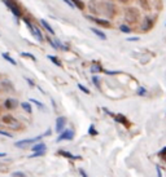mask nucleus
Instances as JSON below:
<instances>
[{
    "label": "nucleus",
    "instance_id": "a211bd4d",
    "mask_svg": "<svg viewBox=\"0 0 166 177\" xmlns=\"http://www.w3.org/2000/svg\"><path fill=\"white\" fill-rule=\"evenodd\" d=\"M21 107L25 110L26 113H31V111H33V109H31V105L27 104V102H22V104H21Z\"/></svg>",
    "mask_w": 166,
    "mask_h": 177
},
{
    "label": "nucleus",
    "instance_id": "ddd939ff",
    "mask_svg": "<svg viewBox=\"0 0 166 177\" xmlns=\"http://www.w3.org/2000/svg\"><path fill=\"white\" fill-rule=\"evenodd\" d=\"M33 34L35 35V36H37V39H38L39 41H42V40H43V35H42L40 30H39L37 26H34V27H33Z\"/></svg>",
    "mask_w": 166,
    "mask_h": 177
},
{
    "label": "nucleus",
    "instance_id": "1a4fd4ad",
    "mask_svg": "<svg viewBox=\"0 0 166 177\" xmlns=\"http://www.w3.org/2000/svg\"><path fill=\"white\" fill-rule=\"evenodd\" d=\"M151 27H152V19L149 18V17H145L144 23H143V30L144 31H148Z\"/></svg>",
    "mask_w": 166,
    "mask_h": 177
},
{
    "label": "nucleus",
    "instance_id": "a878e982",
    "mask_svg": "<svg viewBox=\"0 0 166 177\" xmlns=\"http://www.w3.org/2000/svg\"><path fill=\"white\" fill-rule=\"evenodd\" d=\"M44 155V151H35V154H31L30 158H37V156H42Z\"/></svg>",
    "mask_w": 166,
    "mask_h": 177
},
{
    "label": "nucleus",
    "instance_id": "6e6552de",
    "mask_svg": "<svg viewBox=\"0 0 166 177\" xmlns=\"http://www.w3.org/2000/svg\"><path fill=\"white\" fill-rule=\"evenodd\" d=\"M91 19H93L96 23H99V25H101L104 27H110V22L106 21V19H100V18H91Z\"/></svg>",
    "mask_w": 166,
    "mask_h": 177
},
{
    "label": "nucleus",
    "instance_id": "0eeeda50",
    "mask_svg": "<svg viewBox=\"0 0 166 177\" xmlns=\"http://www.w3.org/2000/svg\"><path fill=\"white\" fill-rule=\"evenodd\" d=\"M17 106V101L13 100V98H8L5 101V107L7 109H14Z\"/></svg>",
    "mask_w": 166,
    "mask_h": 177
},
{
    "label": "nucleus",
    "instance_id": "7c9ffc66",
    "mask_svg": "<svg viewBox=\"0 0 166 177\" xmlns=\"http://www.w3.org/2000/svg\"><path fill=\"white\" fill-rule=\"evenodd\" d=\"M30 101H31V102H34V104H35V105H38V106H39V107H43V105L40 104V102H39V101H37V100H34V98H31V100H30Z\"/></svg>",
    "mask_w": 166,
    "mask_h": 177
},
{
    "label": "nucleus",
    "instance_id": "f704fd0d",
    "mask_svg": "<svg viewBox=\"0 0 166 177\" xmlns=\"http://www.w3.org/2000/svg\"><path fill=\"white\" fill-rule=\"evenodd\" d=\"M92 80H93V83L96 84V87H99V79H97V78H96V76H93V78H92Z\"/></svg>",
    "mask_w": 166,
    "mask_h": 177
},
{
    "label": "nucleus",
    "instance_id": "c9c22d12",
    "mask_svg": "<svg viewBox=\"0 0 166 177\" xmlns=\"http://www.w3.org/2000/svg\"><path fill=\"white\" fill-rule=\"evenodd\" d=\"M81 175H82V177H87V175H86V172L83 171V170H81Z\"/></svg>",
    "mask_w": 166,
    "mask_h": 177
},
{
    "label": "nucleus",
    "instance_id": "c85d7f7f",
    "mask_svg": "<svg viewBox=\"0 0 166 177\" xmlns=\"http://www.w3.org/2000/svg\"><path fill=\"white\" fill-rule=\"evenodd\" d=\"M159 154H160V156H162L164 159H166V147H164L162 150H161V151L159 153Z\"/></svg>",
    "mask_w": 166,
    "mask_h": 177
},
{
    "label": "nucleus",
    "instance_id": "2eb2a0df",
    "mask_svg": "<svg viewBox=\"0 0 166 177\" xmlns=\"http://www.w3.org/2000/svg\"><path fill=\"white\" fill-rule=\"evenodd\" d=\"M139 3H140V5H141V8H143L144 10H149V9H151V5H149L148 0H139Z\"/></svg>",
    "mask_w": 166,
    "mask_h": 177
},
{
    "label": "nucleus",
    "instance_id": "393cba45",
    "mask_svg": "<svg viewBox=\"0 0 166 177\" xmlns=\"http://www.w3.org/2000/svg\"><path fill=\"white\" fill-rule=\"evenodd\" d=\"M21 56H22V57L31 58V60H33V61H35V60H37V58H35V56H33V54H31V53H21Z\"/></svg>",
    "mask_w": 166,
    "mask_h": 177
},
{
    "label": "nucleus",
    "instance_id": "c756f323",
    "mask_svg": "<svg viewBox=\"0 0 166 177\" xmlns=\"http://www.w3.org/2000/svg\"><path fill=\"white\" fill-rule=\"evenodd\" d=\"M156 171H157V176H159V177H162V172H161L160 166H157V167H156Z\"/></svg>",
    "mask_w": 166,
    "mask_h": 177
},
{
    "label": "nucleus",
    "instance_id": "4468645a",
    "mask_svg": "<svg viewBox=\"0 0 166 177\" xmlns=\"http://www.w3.org/2000/svg\"><path fill=\"white\" fill-rule=\"evenodd\" d=\"M91 31H92V33H93L95 35H97V36L100 38V39H102V40H105V39H106V35H105L104 33H102V31L97 30V29H93V27H92V29H91Z\"/></svg>",
    "mask_w": 166,
    "mask_h": 177
},
{
    "label": "nucleus",
    "instance_id": "f3484780",
    "mask_svg": "<svg viewBox=\"0 0 166 177\" xmlns=\"http://www.w3.org/2000/svg\"><path fill=\"white\" fill-rule=\"evenodd\" d=\"M72 3L78 8V9H84V3L81 1V0H72Z\"/></svg>",
    "mask_w": 166,
    "mask_h": 177
},
{
    "label": "nucleus",
    "instance_id": "f257e3e1",
    "mask_svg": "<svg viewBox=\"0 0 166 177\" xmlns=\"http://www.w3.org/2000/svg\"><path fill=\"white\" fill-rule=\"evenodd\" d=\"M125 18H126V21L130 22V23H135V22L139 21L140 13L136 8H127L125 12Z\"/></svg>",
    "mask_w": 166,
    "mask_h": 177
},
{
    "label": "nucleus",
    "instance_id": "7ed1b4c3",
    "mask_svg": "<svg viewBox=\"0 0 166 177\" xmlns=\"http://www.w3.org/2000/svg\"><path fill=\"white\" fill-rule=\"evenodd\" d=\"M43 136H39V137H34V138H27V140H22V141H18V142H16L14 144V146L16 147H26V146H29V145H31L33 142H35V141H38V140H40Z\"/></svg>",
    "mask_w": 166,
    "mask_h": 177
},
{
    "label": "nucleus",
    "instance_id": "b1692460",
    "mask_svg": "<svg viewBox=\"0 0 166 177\" xmlns=\"http://www.w3.org/2000/svg\"><path fill=\"white\" fill-rule=\"evenodd\" d=\"M88 133H90L91 136H96V135H97V132H96V129H95V127H93V125H91V127H90V129H88Z\"/></svg>",
    "mask_w": 166,
    "mask_h": 177
},
{
    "label": "nucleus",
    "instance_id": "aec40b11",
    "mask_svg": "<svg viewBox=\"0 0 166 177\" xmlns=\"http://www.w3.org/2000/svg\"><path fill=\"white\" fill-rule=\"evenodd\" d=\"M120 30L122 31V33H126V34H130V33H131V29H130V27H127V26H125V25H122V26L120 27Z\"/></svg>",
    "mask_w": 166,
    "mask_h": 177
},
{
    "label": "nucleus",
    "instance_id": "58836bf2",
    "mask_svg": "<svg viewBox=\"0 0 166 177\" xmlns=\"http://www.w3.org/2000/svg\"><path fill=\"white\" fill-rule=\"evenodd\" d=\"M165 26H166V23H165Z\"/></svg>",
    "mask_w": 166,
    "mask_h": 177
},
{
    "label": "nucleus",
    "instance_id": "2f4dec72",
    "mask_svg": "<svg viewBox=\"0 0 166 177\" xmlns=\"http://www.w3.org/2000/svg\"><path fill=\"white\" fill-rule=\"evenodd\" d=\"M0 135L7 136V137H10V138H12V135H10V133H8V132H5V131H0Z\"/></svg>",
    "mask_w": 166,
    "mask_h": 177
},
{
    "label": "nucleus",
    "instance_id": "39448f33",
    "mask_svg": "<svg viewBox=\"0 0 166 177\" xmlns=\"http://www.w3.org/2000/svg\"><path fill=\"white\" fill-rule=\"evenodd\" d=\"M65 124H66V119L64 116L57 118V120H56V131L58 133H62V132H64V128H65Z\"/></svg>",
    "mask_w": 166,
    "mask_h": 177
},
{
    "label": "nucleus",
    "instance_id": "cd10ccee",
    "mask_svg": "<svg viewBox=\"0 0 166 177\" xmlns=\"http://www.w3.org/2000/svg\"><path fill=\"white\" fill-rule=\"evenodd\" d=\"M78 88H79L81 90H83V92H84L86 94H90V90H88V89H87L86 87H83V85H82V84H78Z\"/></svg>",
    "mask_w": 166,
    "mask_h": 177
},
{
    "label": "nucleus",
    "instance_id": "72a5a7b5",
    "mask_svg": "<svg viewBox=\"0 0 166 177\" xmlns=\"http://www.w3.org/2000/svg\"><path fill=\"white\" fill-rule=\"evenodd\" d=\"M127 40H129V41H138V40H139V38H138V36H134V38H129Z\"/></svg>",
    "mask_w": 166,
    "mask_h": 177
},
{
    "label": "nucleus",
    "instance_id": "dca6fc26",
    "mask_svg": "<svg viewBox=\"0 0 166 177\" xmlns=\"http://www.w3.org/2000/svg\"><path fill=\"white\" fill-rule=\"evenodd\" d=\"M58 154L62 155V156H66V158H69V159H76L77 158L76 155L70 154V153H68V151H64V150H60V151H58Z\"/></svg>",
    "mask_w": 166,
    "mask_h": 177
},
{
    "label": "nucleus",
    "instance_id": "f8f14e48",
    "mask_svg": "<svg viewBox=\"0 0 166 177\" xmlns=\"http://www.w3.org/2000/svg\"><path fill=\"white\" fill-rule=\"evenodd\" d=\"M46 144L44 142H40V144H38V145H35V146H33V151H46Z\"/></svg>",
    "mask_w": 166,
    "mask_h": 177
},
{
    "label": "nucleus",
    "instance_id": "e433bc0d",
    "mask_svg": "<svg viewBox=\"0 0 166 177\" xmlns=\"http://www.w3.org/2000/svg\"><path fill=\"white\" fill-rule=\"evenodd\" d=\"M7 154H5V153H0V158H3V156H5Z\"/></svg>",
    "mask_w": 166,
    "mask_h": 177
},
{
    "label": "nucleus",
    "instance_id": "5701e85b",
    "mask_svg": "<svg viewBox=\"0 0 166 177\" xmlns=\"http://www.w3.org/2000/svg\"><path fill=\"white\" fill-rule=\"evenodd\" d=\"M92 73H97V71H101V67H100V65H97V64H95L92 66V70H91Z\"/></svg>",
    "mask_w": 166,
    "mask_h": 177
},
{
    "label": "nucleus",
    "instance_id": "473e14b6",
    "mask_svg": "<svg viewBox=\"0 0 166 177\" xmlns=\"http://www.w3.org/2000/svg\"><path fill=\"white\" fill-rule=\"evenodd\" d=\"M48 43H49V44H51V45H52V47H53V48H55V49H57V45H56V44H55V43L52 41V39H48Z\"/></svg>",
    "mask_w": 166,
    "mask_h": 177
},
{
    "label": "nucleus",
    "instance_id": "4c0bfd02",
    "mask_svg": "<svg viewBox=\"0 0 166 177\" xmlns=\"http://www.w3.org/2000/svg\"><path fill=\"white\" fill-rule=\"evenodd\" d=\"M120 1H121V3H127L129 0H120Z\"/></svg>",
    "mask_w": 166,
    "mask_h": 177
},
{
    "label": "nucleus",
    "instance_id": "20e7f679",
    "mask_svg": "<svg viewBox=\"0 0 166 177\" xmlns=\"http://www.w3.org/2000/svg\"><path fill=\"white\" fill-rule=\"evenodd\" d=\"M73 137H74V132L72 129H66V131L60 133V136L57 137V142H60L62 140H73Z\"/></svg>",
    "mask_w": 166,
    "mask_h": 177
},
{
    "label": "nucleus",
    "instance_id": "423d86ee",
    "mask_svg": "<svg viewBox=\"0 0 166 177\" xmlns=\"http://www.w3.org/2000/svg\"><path fill=\"white\" fill-rule=\"evenodd\" d=\"M114 119H116L118 123H121V124H123L126 125V127H130V121L127 120V118L123 116L122 114H118V115H114Z\"/></svg>",
    "mask_w": 166,
    "mask_h": 177
},
{
    "label": "nucleus",
    "instance_id": "4be33fe9",
    "mask_svg": "<svg viewBox=\"0 0 166 177\" xmlns=\"http://www.w3.org/2000/svg\"><path fill=\"white\" fill-rule=\"evenodd\" d=\"M138 94H140V96H145V94H147V89L143 88V87H139V89H138Z\"/></svg>",
    "mask_w": 166,
    "mask_h": 177
},
{
    "label": "nucleus",
    "instance_id": "9d476101",
    "mask_svg": "<svg viewBox=\"0 0 166 177\" xmlns=\"http://www.w3.org/2000/svg\"><path fill=\"white\" fill-rule=\"evenodd\" d=\"M40 25L43 26V27H44V29L47 30V31H48V33H51V34H55V31H53V29H52V27H51L49 26V23L48 22H47V21H44V19H40Z\"/></svg>",
    "mask_w": 166,
    "mask_h": 177
},
{
    "label": "nucleus",
    "instance_id": "412c9836",
    "mask_svg": "<svg viewBox=\"0 0 166 177\" xmlns=\"http://www.w3.org/2000/svg\"><path fill=\"white\" fill-rule=\"evenodd\" d=\"M3 57L5 58V60H7L8 62H10L12 65H16V61H14V60H13V58H12V57H9V56H8L7 53H4V54H3Z\"/></svg>",
    "mask_w": 166,
    "mask_h": 177
},
{
    "label": "nucleus",
    "instance_id": "f03ea898",
    "mask_svg": "<svg viewBox=\"0 0 166 177\" xmlns=\"http://www.w3.org/2000/svg\"><path fill=\"white\" fill-rule=\"evenodd\" d=\"M3 1L12 10V13H13L16 17H21V8L18 7V4L16 3L14 0H3Z\"/></svg>",
    "mask_w": 166,
    "mask_h": 177
},
{
    "label": "nucleus",
    "instance_id": "bb28decb",
    "mask_svg": "<svg viewBox=\"0 0 166 177\" xmlns=\"http://www.w3.org/2000/svg\"><path fill=\"white\" fill-rule=\"evenodd\" d=\"M12 176H13V177H26V175L23 173V172H13Z\"/></svg>",
    "mask_w": 166,
    "mask_h": 177
},
{
    "label": "nucleus",
    "instance_id": "6ab92c4d",
    "mask_svg": "<svg viewBox=\"0 0 166 177\" xmlns=\"http://www.w3.org/2000/svg\"><path fill=\"white\" fill-rule=\"evenodd\" d=\"M48 60H51V61L53 62V64H56L57 66H61V62L58 61L57 57H55V56H48Z\"/></svg>",
    "mask_w": 166,
    "mask_h": 177
},
{
    "label": "nucleus",
    "instance_id": "9b49d317",
    "mask_svg": "<svg viewBox=\"0 0 166 177\" xmlns=\"http://www.w3.org/2000/svg\"><path fill=\"white\" fill-rule=\"evenodd\" d=\"M3 121L5 124H14L16 123V119L12 115H4L3 116Z\"/></svg>",
    "mask_w": 166,
    "mask_h": 177
}]
</instances>
